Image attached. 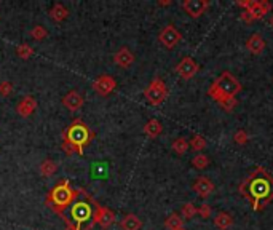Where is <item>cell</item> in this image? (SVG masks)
Returning a JSON list of instances; mask_svg holds the SVG:
<instances>
[{
	"instance_id": "cell-3",
	"label": "cell",
	"mask_w": 273,
	"mask_h": 230,
	"mask_svg": "<svg viewBox=\"0 0 273 230\" xmlns=\"http://www.w3.org/2000/svg\"><path fill=\"white\" fill-rule=\"evenodd\" d=\"M241 90H243V86L238 82V78L234 74L229 71H224L211 83L210 88H208V96H211L220 106L222 102L229 99H236V95L241 93Z\"/></svg>"
},
{
	"instance_id": "cell-25",
	"label": "cell",
	"mask_w": 273,
	"mask_h": 230,
	"mask_svg": "<svg viewBox=\"0 0 273 230\" xmlns=\"http://www.w3.org/2000/svg\"><path fill=\"white\" fill-rule=\"evenodd\" d=\"M206 139H205V136H201V134H194L192 136V139L189 141V146L192 147V151H195V152H201V151H205V147H206Z\"/></svg>"
},
{
	"instance_id": "cell-27",
	"label": "cell",
	"mask_w": 273,
	"mask_h": 230,
	"mask_svg": "<svg viewBox=\"0 0 273 230\" xmlns=\"http://www.w3.org/2000/svg\"><path fill=\"white\" fill-rule=\"evenodd\" d=\"M16 55H18L21 59H29V58L34 56V48L27 43H21L16 47Z\"/></svg>"
},
{
	"instance_id": "cell-15",
	"label": "cell",
	"mask_w": 273,
	"mask_h": 230,
	"mask_svg": "<svg viewBox=\"0 0 273 230\" xmlns=\"http://www.w3.org/2000/svg\"><path fill=\"white\" fill-rule=\"evenodd\" d=\"M135 59H136L135 55H133V51L128 47H121L118 51H115V55H114V62L121 69L130 67L133 62H135Z\"/></svg>"
},
{
	"instance_id": "cell-21",
	"label": "cell",
	"mask_w": 273,
	"mask_h": 230,
	"mask_svg": "<svg viewBox=\"0 0 273 230\" xmlns=\"http://www.w3.org/2000/svg\"><path fill=\"white\" fill-rule=\"evenodd\" d=\"M48 15H50V18L53 19V21L61 22V21H64L69 16V10L64 7L62 3H55L53 7H51Z\"/></svg>"
},
{
	"instance_id": "cell-14",
	"label": "cell",
	"mask_w": 273,
	"mask_h": 230,
	"mask_svg": "<svg viewBox=\"0 0 273 230\" xmlns=\"http://www.w3.org/2000/svg\"><path fill=\"white\" fill-rule=\"evenodd\" d=\"M61 102H62V106L67 107L71 112H77V111H80V109L83 107L85 99H83V96L80 95L77 90H71L66 96H62Z\"/></svg>"
},
{
	"instance_id": "cell-20",
	"label": "cell",
	"mask_w": 273,
	"mask_h": 230,
	"mask_svg": "<svg viewBox=\"0 0 273 230\" xmlns=\"http://www.w3.org/2000/svg\"><path fill=\"white\" fill-rule=\"evenodd\" d=\"M214 226H216L219 230H229L232 226H234V216L230 212H217L216 217H214Z\"/></svg>"
},
{
	"instance_id": "cell-7",
	"label": "cell",
	"mask_w": 273,
	"mask_h": 230,
	"mask_svg": "<svg viewBox=\"0 0 273 230\" xmlns=\"http://www.w3.org/2000/svg\"><path fill=\"white\" fill-rule=\"evenodd\" d=\"M181 38H182V34L179 32L173 24H166L158 34V42L168 50L176 47V45L181 42Z\"/></svg>"
},
{
	"instance_id": "cell-26",
	"label": "cell",
	"mask_w": 273,
	"mask_h": 230,
	"mask_svg": "<svg viewBox=\"0 0 273 230\" xmlns=\"http://www.w3.org/2000/svg\"><path fill=\"white\" fill-rule=\"evenodd\" d=\"M210 165V157L205 153H196L194 158H192V166L196 170H205Z\"/></svg>"
},
{
	"instance_id": "cell-24",
	"label": "cell",
	"mask_w": 273,
	"mask_h": 230,
	"mask_svg": "<svg viewBox=\"0 0 273 230\" xmlns=\"http://www.w3.org/2000/svg\"><path fill=\"white\" fill-rule=\"evenodd\" d=\"M189 141L185 139V137H176V139L173 141V144H171V149L174 152H176L177 155H184L185 152L189 151Z\"/></svg>"
},
{
	"instance_id": "cell-16",
	"label": "cell",
	"mask_w": 273,
	"mask_h": 230,
	"mask_svg": "<svg viewBox=\"0 0 273 230\" xmlns=\"http://www.w3.org/2000/svg\"><path fill=\"white\" fill-rule=\"evenodd\" d=\"M265 47H267L265 38L260 36L259 32H254L253 36H249L246 40V50L251 55H260L265 50Z\"/></svg>"
},
{
	"instance_id": "cell-11",
	"label": "cell",
	"mask_w": 273,
	"mask_h": 230,
	"mask_svg": "<svg viewBox=\"0 0 273 230\" xmlns=\"http://www.w3.org/2000/svg\"><path fill=\"white\" fill-rule=\"evenodd\" d=\"M208 8H210V2L208 0H184L182 2V10L194 19L200 18Z\"/></svg>"
},
{
	"instance_id": "cell-29",
	"label": "cell",
	"mask_w": 273,
	"mask_h": 230,
	"mask_svg": "<svg viewBox=\"0 0 273 230\" xmlns=\"http://www.w3.org/2000/svg\"><path fill=\"white\" fill-rule=\"evenodd\" d=\"M46 36H48V31L43 26H34L31 31V37L34 40H45Z\"/></svg>"
},
{
	"instance_id": "cell-4",
	"label": "cell",
	"mask_w": 273,
	"mask_h": 230,
	"mask_svg": "<svg viewBox=\"0 0 273 230\" xmlns=\"http://www.w3.org/2000/svg\"><path fill=\"white\" fill-rule=\"evenodd\" d=\"M77 195H78V192L74 191V189L71 187V182H69L67 179L66 181L62 179L51 189L48 195H46V206H48L50 210H53L56 214L62 216L64 210L77 198Z\"/></svg>"
},
{
	"instance_id": "cell-36",
	"label": "cell",
	"mask_w": 273,
	"mask_h": 230,
	"mask_svg": "<svg viewBox=\"0 0 273 230\" xmlns=\"http://www.w3.org/2000/svg\"><path fill=\"white\" fill-rule=\"evenodd\" d=\"M269 24L273 27V13H272V16H270V19H269Z\"/></svg>"
},
{
	"instance_id": "cell-9",
	"label": "cell",
	"mask_w": 273,
	"mask_h": 230,
	"mask_svg": "<svg viewBox=\"0 0 273 230\" xmlns=\"http://www.w3.org/2000/svg\"><path fill=\"white\" fill-rule=\"evenodd\" d=\"M95 205H96V211L93 212V224H99L102 229H109L115 222V212L106 208V206H101L96 201Z\"/></svg>"
},
{
	"instance_id": "cell-6",
	"label": "cell",
	"mask_w": 273,
	"mask_h": 230,
	"mask_svg": "<svg viewBox=\"0 0 273 230\" xmlns=\"http://www.w3.org/2000/svg\"><path fill=\"white\" fill-rule=\"evenodd\" d=\"M174 71H176V74L181 78L190 80V78H194L196 74H198L200 66L192 56H185V58H182V59L177 62V66H176Z\"/></svg>"
},
{
	"instance_id": "cell-23",
	"label": "cell",
	"mask_w": 273,
	"mask_h": 230,
	"mask_svg": "<svg viewBox=\"0 0 273 230\" xmlns=\"http://www.w3.org/2000/svg\"><path fill=\"white\" fill-rule=\"evenodd\" d=\"M165 227L170 229V230H179V229H184V219L181 217V214H177V212H173L165 219Z\"/></svg>"
},
{
	"instance_id": "cell-22",
	"label": "cell",
	"mask_w": 273,
	"mask_h": 230,
	"mask_svg": "<svg viewBox=\"0 0 273 230\" xmlns=\"http://www.w3.org/2000/svg\"><path fill=\"white\" fill-rule=\"evenodd\" d=\"M39 171H40V174L45 176V177H50V176H53L55 172L58 171V163L55 162V160H43L42 163H40L39 166Z\"/></svg>"
},
{
	"instance_id": "cell-33",
	"label": "cell",
	"mask_w": 273,
	"mask_h": 230,
	"mask_svg": "<svg viewBox=\"0 0 273 230\" xmlns=\"http://www.w3.org/2000/svg\"><path fill=\"white\" fill-rule=\"evenodd\" d=\"M236 104H238L236 99H229V101L222 102V104H220V107H222L225 112H232V111H234V109L236 107Z\"/></svg>"
},
{
	"instance_id": "cell-17",
	"label": "cell",
	"mask_w": 273,
	"mask_h": 230,
	"mask_svg": "<svg viewBox=\"0 0 273 230\" xmlns=\"http://www.w3.org/2000/svg\"><path fill=\"white\" fill-rule=\"evenodd\" d=\"M37 109V101L34 96H24L22 99L18 102V106H16V112H18L21 117H29V115H32V112Z\"/></svg>"
},
{
	"instance_id": "cell-12",
	"label": "cell",
	"mask_w": 273,
	"mask_h": 230,
	"mask_svg": "<svg viewBox=\"0 0 273 230\" xmlns=\"http://www.w3.org/2000/svg\"><path fill=\"white\" fill-rule=\"evenodd\" d=\"M192 191L198 195L200 198H208L214 191H216V186H214V182L210 177L200 176V177H196L194 184H192Z\"/></svg>"
},
{
	"instance_id": "cell-30",
	"label": "cell",
	"mask_w": 273,
	"mask_h": 230,
	"mask_svg": "<svg viewBox=\"0 0 273 230\" xmlns=\"http://www.w3.org/2000/svg\"><path fill=\"white\" fill-rule=\"evenodd\" d=\"M13 83L8 82V80H3V82H0V96L2 97H7L13 93Z\"/></svg>"
},
{
	"instance_id": "cell-10",
	"label": "cell",
	"mask_w": 273,
	"mask_h": 230,
	"mask_svg": "<svg viewBox=\"0 0 273 230\" xmlns=\"http://www.w3.org/2000/svg\"><path fill=\"white\" fill-rule=\"evenodd\" d=\"M71 214L74 217V221L77 222L75 226L82 229V224L85 221H88L90 217H93V211H91V206L88 203H85V201H75L71 210Z\"/></svg>"
},
{
	"instance_id": "cell-5",
	"label": "cell",
	"mask_w": 273,
	"mask_h": 230,
	"mask_svg": "<svg viewBox=\"0 0 273 230\" xmlns=\"http://www.w3.org/2000/svg\"><path fill=\"white\" fill-rule=\"evenodd\" d=\"M144 97L150 102L152 106L163 104L168 97V86L160 77L154 78L152 82L147 85V88L144 90Z\"/></svg>"
},
{
	"instance_id": "cell-8",
	"label": "cell",
	"mask_w": 273,
	"mask_h": 230,
	"mask_svg": "<svg viewBox=\"0 0 273 230\" xmlns=\"http://www.w3.org/2000/svg\"><path fill=\"white\" fill-rule=\"evenodd\" d=\"M115 88H117V80H115L112 76H109V74L99 76L95 82H93V90H95L99 96H104V97L109 96Z\"/></svg>"
},
{
	"instance_id": "cell-19",
	"label": "cell",
	"mask_w": 273,
	"mask_h": 230,
	"mask_svg": "<svg viewBox=\"0 0 273 230\" xmlns=\"http://www.w3.org/2000/svg\"><path fill=\"white\" fill-rule=\"evenodd\" d=\"M120 227L121 230H141L142 221L136 214H131L130 212V214L123 216V219L120 221Z\"/></svg>"
},
{
	"instance_id": "cell-35",
	"label": "cell",
	"mask_w": 273,
	"mask_h": 230,
	"mask_svg": "<svg viewBox=\"0 0 273 230\" xmlns=\"http://www.w3.org/2000/svg\"><path fill=\"white\" fill-rule=\"evenodd\" d=\"M171 3H173L171 0H160V2H158L160 7H168V5H171Z\"/></svg>"
},
{
	"instance_id": "cell-28",
	"label": "cell",
	"mask_w": 273,
	"mask_h": 230,
	"mask_svg": "<svg viewBox=\"0 0 273 230\" xmlns=\"http://www.w3.org/2000/svg\"><path fill=\"white\" fill-rule=\"evenodd\" d=\"M196 212H198V208L194 203H185L181 210V217L182 219H192L196 216Z\"/></svg>"
},
{
	"instance_id": "cell-13",
	"label": "cell",
	"mask_w": 273,
	"mask_h": 230,
	"mask_svg": "<svg viewBox=\"0 0 273 230\" xmlns=\"http://www.w3.org/2000/svg\"><path fill=\"white\" fill-rule=\"evenodd\" d=\"M272 3L269 0H253L251 5H249L248 10H243V11H248L249 15L253 16V19H262L267 13H270L272 11Z\"/></svg>"
},
{
	"instance_id": "cell-1",
	"label": "cell",
	"mask_w": 273,
	"mask_h": 230,
	"mask_svg": "<svg viewBox=\"0 0 273 230\" xmlns=\"http://www.w3.org/2000/svg\"><path fill=\"white\" fill-rule=\"evenodd\" d=\"M240 195L253 203L254 211H262L273 200V176L262 166H257L240 184Z\"/></svg>"
},
{
	"instance_id": "cell-2",
	"label": "cell",
	"mask_w": 273,
	"mask_h": 230,
	"mask_svg": "<svg viewBox=\"0 0 273 230\" xmlns=\"http://www.w3.org/2000/svg\"><path fill=\"white\" fill-rule=\"evenodd\" d=\"M95 137V131L90 130L83 120H74V122L62 131V144L61 149L66 152L69 157L77 152L78 155H83L85 146L90 144Z\"/></svg>"
},
{
	"instance_id": "cell-34",
	"label": "cell",
	"mask_w": 273,
	"mask_h": 230,
	"mask_svg": "<svg viewBox=\"0 0 273 230\" xmlns=\"http://www.w3.org/2000/svg\"><path fill=\"white\" fill-rule=\"evenodd\" d=\"M240 18H241L243 22H246V24H251V22L254 21V19H253V16L249 15L248 11H241V13H240Z\"/></svg>"
},
{
	"instance_id": "cell-37",
	"label": "cell",
	"mask_w": 273,
	"mask_h": 230,
	"mask_svg": "<svg viewBox=\"0 0 273 230\" xmlns=\"http://www.w3.org/2000/svg\"><path fill=\"white\" fill-rule=\"evenodd\" d=\"M179 230H185V229H179Z\"/></svg>"
},
{
	"instance_id": "cell-32",
	"label": "cell",
	"mask_w": 273,
	"mask_h": 230,
	"mask_svg": "<svg viewBox=\"0 0 273 230\" xmlns=\"http://www.w3.org/2000/svg\"><path fill=\"white\" fill-rule=\"evenodd\" d=\"M211 212H213V210H211V206L210 205H206V203H203L200 208H198V212H196V214H198L201 219H210L211 217Z\"/></svg>"
},
{
	"instance_id": "cell-31",
	"label": "cell",
	"mask_w": 273,
	"mask_h": 230,
	"mask_svg": "<svg viewBox=\"0 0 273 230\" xmlns=\"http://www.w3.org/2000/svg\"><path fill=\"white\" fill-rule=\"evenodd\" d=\"M234 141L236 144H240V146H245V144L249 141V134L246 133L245 130H238L236 133L234 134Z\"/></svg>"
},
{
	"instance_id": "cell-18",
	"label": "cell",
	"mask_w": 273,
	"mask_h": 230,
	"mask_svg": "<svg viewBox=\"0 0 273 230\" xmlns=\"http://www.w3.org/2000/svg\"><path fill=\"white\" fill-rule=\"evenodd\" d=\"M144 134L149 136L150 139H155V137H158L161 134V131H163V125H161L156 118H150L149 122L144 125Z\"/></svg>"
}]
</instances>
